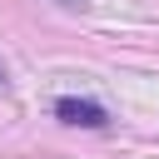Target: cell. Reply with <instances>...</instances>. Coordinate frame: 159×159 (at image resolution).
I'll return each mask as SVG.
<instances>
[{"mask_svg": "<svg viewBox=\"0 0 159 159\" xmlns=\"http://www.w3.org/2000/svg\"><path fill=\"white\" fill-rule=\"evenodd\" d=\"M55 114H60L65 124H80V129H99V124H109V114H104L94 99H75V94L55 99Z\"/></svg>", "mask_w": 159, "mask_h": 159, "instance_id": "cell-1", "label": "cell"}, {"mask_svg": "<svg viewBox=\"0 0 159 159\" xmlns=\"http://www.w3.org/2000/svg\"><path fill=\"white\" fill-rule=\"evenodd\" d=\"M60 5H70V10H84V0H60Z\"/></svg>", "mask_w": 159, "mask_h": 159, "instance_id": "cell-2", "label": "cell"}]
</instances>
